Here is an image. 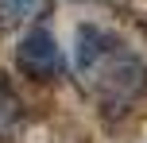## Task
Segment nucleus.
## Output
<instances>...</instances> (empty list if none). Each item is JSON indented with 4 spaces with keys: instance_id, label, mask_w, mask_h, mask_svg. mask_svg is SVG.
Masks as SVG:
<instances>
[{
    "instance_id": "nucleus-1",
    "label": "nucleus",
    "mask_w": 147,
    "mask_h": 143,
    "mask_svg": "<svg viewBox=\"0 0 147 143\" xmlns=\"http://www.w3.org/2000/svg\"><path fill=\"white\" fill-rule=\"evenodd\" d=\"M78 70H81V85L97 97L105 112H128L136 101L147 97L143 58L101 27L78 31Z\"/></svg>"
},
{
    "instance_id": "nucleus-2",
    "label": "nucleus",
    "mask_w": 147,
    "mask_h": 143,
    "mask_svg": "<svg viewBox=\"0 0 147 143\" xmlns=\"http://www.w3.org/2000/svg\"><path fill=\"white\" fill-rule=\"evenodd\" d=\"M16 62H20V70L27 77H35V81H58V77L66 74V62H62V50H58V43H54V35H47V31H39V27L20 39Z\"/></svg>"
},
{
    "instance_id": "nucleus-3",
    "label": "nucleus",
    "mask_w": 147,
    "mask_h": 143,
    "mask_svg": "<svg viewBox=\"0 0 147 143\" xmlns=\"http://www.w3.org/2000/svg\"><path fill=\"white\" fill-rule=\"evenodd\" d=\"M54 0H0V23L4 27H20V23H35L51 12Z\"/></svg>"
},
{
    "instance_id": "nucleus-4",
    "label": "nucleus",
    "mask_w": 147,
    "mask_h": 143,
    "mask_svg": "<svg viewBox=\"0 0 147 143\" xmlns=\"http://www.w3.org/2000/svg\"><path fill=\"white\" fill-rule=\"evenodd\" d=\"M23 124V101L12 93V85L0 81V139H12Z\"/></svg>"
}]
</instances>
